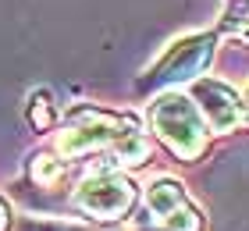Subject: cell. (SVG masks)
<instances>
[{
	"mask_svg": "<svg viewBox=\"0 0 249 231\" xmlns=\"http://www.w3.org/2000/svg\"><path fill=\"white\" fill-rule=\"evenodd\" d=\"M153 121H157V132H160L167 142H171L178 153L192 157L203 142V124H199V114L192 110V103L182 96H164L153 110Z\"/></svg>",
	"mask_w": 249,
	"mask_h": 231,
	"instance_id": "1",
	"label": "cell"
},
{
	"mask_svg": "<svg viewBox=\"0 0 249 231\" xmlns=\"http://www.w3.org/2000/svg\"><path fill=\"white\" fill-rule=\"evenodd\" d=\"M210 36H192V39H182L178 46L167 50V57L150 71L146 86H164V82H182V78H192L203 64L210 61Z\"/></svg>",
	"mask_w": 249,
	"mask_h": 231,
	"instance_id": "2",
	"label": "cell"
},
{
	"mask_svg": "<svg viewBox=\"0 0 249 231\" xmlns=\"http://www.w3.org/2000/svg\"><path fill=\"white\" fill-rule=\"evenodd\" d=\"M78 203L86 206L89 213H100V217H118L132 206V185L121 181V178H100V181H89L82 192H78Z\"/></svg>",
	"mask_w": 249,
	"mask_h": 231,
	"instance_id": "3",
	"label": "cell"
},
{
	"mask_svg": "<svg viewBox=\"0 0 249 231\" xmlns=\"http://www.w3.org/2000/svg\"><path fill=\"white\" fill-rule=\"evenodd\" d=\"M196 96L203 100V110H207V118L213 121V128H231V124L242 121V107H239V100H235L231 89H224L217 82H199Z\"/></svg>",
	"mask_w": 249,
	"mask_h": 231,
	"instance_id": "4",
	"label": "cell"
},
{
	"mask_svg": "<svg viewBox=\"0 0 249 231\" xmlns=\"http://www.w3.org/2000/svg\"><path fill=\"white\" fill-rule=\"evenodd\" d=\"M182 203V189H178L175 181H157L153 189H150V206L160 217H167V213H175V206Z\"/></svg>",
	"mask_w": 249,
	"mask_h": 231,
	"instance_id": "5",
	"label": "cell"
},
{
	"mask_svg": "<svg viewBox=\"0 0 249 231\" xmlns=\"http://www.w3.org/2000/svg\"><path fill=\"white\" fill-rule=\"evenodd\" d=\"M4 224H7V206L0 203V231H4Z\"/></svg>",
	"mask_w": 249,
	"mask_h": 231,
	"instance_id": "6",
	"label": "cell"
},
{
	"mask_svg": "<svg viewBox=\"0 0 249 231\" xmlns=\"http://www.w3.org/2000/svg\"><path fill=\"white\" fill-rule=\"evenodd\" d=\"M142 231H150V228H142Z\"/></svg>",
	"mask_w": 249,
	"mask_h": 231,
	"instance_id": "7",
	"label": "cell"
}]
</instances>
